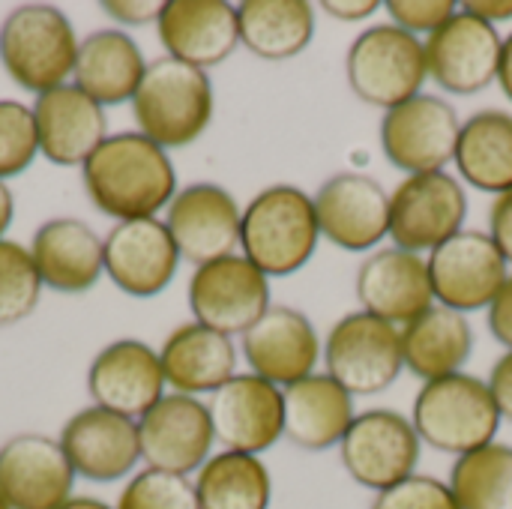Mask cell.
I'll list each match as a JSON object with an SVG mask.
<instances>
[{"label":"cell","instance_id":"6da1fadb","mask_svg":"<svg viewBox=\"0 0 512 509\" xmlns=\"http://www.w3.org/2000/svg\"><path fill=\"white\" fill-rule=\"evenodd\" d=\"M81 183L90 204L117 222L153 219L177 195L168 150L141 132L108 135L81 165Z\"/></svg>","mask_w":512,"mask_h":509},{"label":"cell","instance_id":"7a4b0ae2","mask_svg":"<svg viewBox=\"0 0 512 509\" xmlns=\"http://www.w3.org/2000/svg\"><path fill=\"white\" fill-rule=\"evenodd\" d=\"M321 240L315 201L291 183L261 189L240 219V249L267 279H285L303 270Z\"/></svg>","mask_w":512,"mask_h":509},{"label":"cell","instance_id":"3957f363","mask_svg":"<svg viewBox=\"0 0 512 509\" xmlns=\"http://www.w3.org/2000/svg\"><path fill=\"white\" fill-rule=\"evenodd\" d=\"M216 96L210 75L174 57H156L132 96L138 132L162 150L195 144L213 123Z\"/></svg>","mask_w":512,"mask_h":509},{"label":"cell","instance_id":"277c9868","mask_svg":"<svg viewBox=\"0 0 512 509\" xmlns=\"http://www.w3.org/2000/svg\"><path fill=\"white\" fill-rule=\"evenodd\" d=\"M81 39L69 15L51 3L15 6L0 24V63L27 93H48L69 84Z\"/></svg>","mask_w":512,"mask_h":509},{"label":"cell","instance_id":"5b68a950","mask_svg":"<svg viewBox=\"0 0 512 509\" xmlns=\"http://www.w3.org/2000/svg\"><path fill=\"white\" fill-rule=\"evenodd\" d=\"M411 423L426 447L459 459L495 441L501 411L483 378L456 372L420 387Z\"/></svg>","mask_w":512,"mask_h":509},{"label":"cell","instance_id":"8992f818","mask_svg":"<svg viewBox=\"0 0 512 509\" xmlns=\"http://www.w3.org/2000/svg\"><path fill=\"white\" fill-rule=\"evenodd\" d=\"M345 78L360 102L390 111L423 93L429 78L423 39L390 21L372 24L354 36L345 54Z\"/></svg>","mask_w":512,"mask_h":509},{"label":"cell","instance_id":"52a82bcc","mask_svg":"<svg viewBox=\"0 0 512 509\" xmlns=\"http://www.w3.org/2000/svg\"><path fill=\"white\" fill-rule=\"evenodd\" d=\"M321 357L327 375L351 396H378L390 390L405 369L399 327L363 309L330 327Z\"/></svg>","mask_w":512,"mask_h":509},{"label":"cell","instance_id":"ba28073f","mask_svg":"<svg viewBox=\"0 0 512 509\" xmlns=\"http://www.w3.org/2000/svg\"><path fill=\"white\" fill-rule=\"evenodd\" d=\"M339 456L348 477L378 495L417 474L423 441L405 414L372 408L354 417L339 444Z\"/></svg>","mask_w":512,"mask_h":509},{"label":"cell","instance_id":"9c48e42d","mask_svg":"<svg viewBox=\"0 0 512 509\" xmlns=\"http://www.w3.org/2000/svg\"><path fill=\"white\" fill-rule=\"evenodd\" d=\"M468 195L465 186L447 174H411L390 195V237L393 246L423 255L465 231Z\"/></svg>","mask_w":512,"mask_h":509},{"label":"cell","instance_id":"30bf717a","mask_svg":"<svg viewBox=\"0 0 512 509\" xmlns=\"http://www.w3.org/2000/svg\"><path fill=\"white\" fill-rule=\"evenodd\" d=\"M462 120L456 108L435 96L420 93L381 117V150L393 168L411 174L444 171L456 159Z\"/></svg>","mask_w":512,"mask_h":509},{"label":"cell","instance_id":"8fae6325","mask_svg":"<svg viewBox=\"0 0 512 509\" xmlns=\"http://www.w3.org/2000/svg\"><path fill=\"white\" fill-rule=\"evenodd\" d=\"M435 303L462 315L489 309L510 279V264L489 231L465 228L426 258Z\"/></svg>","mask_w":512,"mask_h":509},{"label":"cell","instance_id":"7c38bea8","mask_svg":"<svg viewBox=\"0 0 512 509\" xmlns=\"http://www.w3.org/2000/svg\"><path fill=\"white\" fill-rule=\"evenodd\" d=\"M186 297L192 318L222 336H243L273 306L270 279L243 255L195 267Z\"/></svg>","mask_w":512,"mask_h":509},{"label":"cell","instance_id":"4fadbf2b","mask_svg":"<svg viewBox=\"0 0 512 509\" xmlns=\"http://www.w3.org/2000/svg\"><path fill=\"white\" fill-rule=\"evenodd\" d=\"M504 36L495 24L456 9V15L423 39L429 78L456 96H474L498 81Z\"/></svg>","mask_w":512,"mask_h":509},{"label":"cell","instance_id":"5bb4252c","mask_svg":"<svg viewBox=\"0 0 512 509\" xmlns=\"http://www.w3.org/2000/svg\"><path fill=\"white\" fill-rule=\"evenodd\" d=\"M243 207L219 183H189L177 189L165 210V225L183 261L201 267L228 255L240 246Z\"/></svg>","mask_w":512,"mask_h":509},{"label":"cell","instance_id":"9a60e30c","mask_svg":"<svg viewBox=\"0 0 512 509\" xmlns=\"http://www.w3.org/2000/svg\"><path fill=\"white\" fill-rule=\"evenodd\" d=\"M207 411L216 441L231 453L261 456L285 438L282 387L252 372L222 384L210 396Z\"/></svg>","mask_w":512,"mask_h":509},{"label":"cell","instance_id":"2e32d148","mask_svg":"<svg viewBox=\"0 0 512 509\" xmlns=\"http://www.w3.org/2000/svg\"><path fill=\"white\" fill-rule=\"evenodd\" d=\"M321 237L345 252H369L390 237V195L360 171H339L312 195Z\"/></svg>","mask_w":512,"mask_h":509},{"label":"cell","instance_id":"e0dca14e","mask_svg":"<svg viewBox=\"0 0 512 509\" xmlns=\"http://www.w3.org/2000/svg\"><path fill=\"white\" fill-rule=\"evenodd\" d=\"M141 462L156 471L198 474L213 450V423L207 402L183 393H165L141 420H138Z\"/></svg>","mask_w":512,"mask_h":509},{"label":"cell","instance_id":"ac0fdd59","mask_svg":"<svg viewBox=\"0 0 512 509\" xmlns=\"http://www.w3.org/2000/svg\"><path fill=\"white\" fill-rule=\"evenodd\" d=\"M240 351L252 375L285 390L315 375L324 345L318 339L315 324L300 309L273 303L240 336Z\"/></svg>","mask_w":512,"mask_h":509},{"label":"cell","instance_id":"d6986e66","mask_svg":"<svg viewBox=\"0 0 512 509\" xmlns=\"http://www.w3.org/2000/svg\"><path fill=\"white\" fill-rule=\"evenodd\" d=\"M75 477L60 441L48 435L24 432L0 447V498L9 509H60Z\"/></svg>","mask_w":512,"mask_h":509},{"label":"cell","instance_id":"ffe728a7","mask_svg":"<svg viewBox=\"0 0 512 509\" xmlns=\"http://www.w3.org/2000/svg\"><path fill=\"white\" fill-rule=\"evenodd\" d=\"M165 387L159 351L141 339H117L105 345L87 369V393L93 405L135 423L165 396Z\"/></svg>","mask_w":512,"mask_h":509},{"label":"cell","instance_id":"44dd1931","mask_svg":"<svg viewBox=\"0 0 512 509\" xmlns=\"http://www.w3.org/2000/svg\"><path fill=\"white\" fill-rule=\"evenodd\" d=\"M108 279L129 297L162 294L180 267V252L162 219L117 222L102 240Z\"/></svg>","mask_w":512,"mask_h":509},{"label":"cell","instance_id":"7402d4cb","mask_svg":"<svg viewBox=\"0 0 512 509\" xmlns=\"http://www.w3.org/2000/svg\"><path fill=\"white\" fill-rule=\"evenodd\" d=\"M57 441L75 474L90 483H117L141 462L138 423L99 405L72 414Z\"/></svg>","mask_w":512,"mask_h":509},{"label":"cell","instance_id":"603a6c76","mask_svg":"<svg viewBox=\"0 0 512 509\" xmlns=\"http://www.w3.org/2000/svg\"><path fill=\"white\" fill-rule=\"evenodd\" d=\"M354 291H357L363 312L399 330L435 306V291H432L426 258L405 252L399 246L372 252L357 270Z\"/></svg>","mask_w":512,"mask_h":509},{"label":"cell","instance_id":"cb8c5ba5","mask_svg":"<svg viewBox=\"0 0 512 509\" xmlns=\"http://www.w3.org/2000/svg\"><path fill=\"white\" fill-rule=\"evenodd\" d=\"M156 33L168 57L207 72L225 63L240 45L237 6L225 0H168Z\"/></svg>","mask_w":512,"mask_h":509},{"label":"cell","instance_id":"d4e9b609","mask_svg":"<svg viewBox=\"0 0 512 509\" xmlns=\"http://www.w3.org/2000/svg\"><path fill=\"white\" fill-rule=\"evenodd\" d=\"M39 132V153L60 168L84 165L108 138L105 108L75 84H60L30 105Z\"/></svg>","mask_w":512,"mask_h":509},{"label":"cell","instance_id":"484cf974","mask_svg":"<svg viewBox=\"0 0 512 509\" xmlns=\"http://www.w3.org/2000/svg\"><path fill=\"white\" fill-rule=\"evenodd\" d=\"M30 255L42 285L57 294H84L105 273L102 240L87 222L72 216L39 225L30 240Z\"/></svg>","mask_w":512,"mask_h":509},{"label":"cell","instance_id":"4316f807","mask_svg":"<svg viewBox=\"0 0 512 509\" xmlns=\"http://www.w3.org/2000/svg\"><path fill=\"white\" fill-rule=\"evenodd\" d=\"M165 384L183 396L216 393L237 375V348L231 336H222L198 321L180 324L159 348Z\"/></svg>","mask_w":512,"mask_h":509},{"label":"cell","instance_id":"83f0119b","mask_svg":"<svg viewBox=\"0 0 512 509\" xmlns=\"http://www.w3.org/2000/svg\"><path fill=\"white\" fill-rule=\"evenodd\" d=\"M282 399H285V438L306 453H324L330 447H339L357 417L354 396L327 372L324 375L315 372L285 387Z\"/></svg>","mask_w":512,"mask_h":509},{"label":"cell","instance_id":"f1b7e54d","mask_svg":"<svg viewBox=\"0 0 512 509\" xmlns=\"http://www.w3.org/2000/svg\"><path fill=\"white\" fill-rule=\"evenodd\" d=\"M144 72H147V60L138 42L123 30L105 27L81 39L72 84L105 108V105L132 102Z\"/></svg>","mask_w":512,"mask_h":509},{"label":"cell","instance_id":"f546056e","mask_svg":"<svg viewBox=\"0 0 512 509\" xmlns=\"http://www.w3.org/2000/svg\"><path fill=\"white\" fill-rule=\"evenodd\" d=\"M402 360L417 378L435 381L465 369L474 354V327L468 315L435 303L399 330Z\"/></svg>","mask_w":512,"mask_h":509},{"label":"cell","instance_id":"4dcf8cb0","mask_svg":"<svg viewBox=\"0 0 512 509\" xmlns=\"http://www.w3.org/2000/svg\"><path fill=\"white\" fill-rule=\"evenodd\" d=\"M459 177L495 198L512 189V114L486 108L462 123L456 144Z\"/></svg>","mask_w":512,"mask_h":509},{"label":"cell","instance_id":"1f68e13d","mask_svg":"<svg viewBox=\"0 0 512 509\" xmlns=\"http://www.w3.org/2000/svg\"><path fill=\"white\" fill-rule=\"evenodd\" d=\"M240 45L261 60H291L315 36V6L306 0H243L237 3Z\"/></svg>","mask_w":512,"mask_h":509},{"label":"cell","instance_id":"d6a6232c","mask_svg":"<svg viewBox=\"0 0 512 509\" xmlns=\"http://www.w3.org/2000/svg\"><path fill=\"white\" fill-rule=\"evenodd\" d=\"M195 492L201 509H270L273 477L261 456L222 450L201 465Z\"/></svg>","mask_w":512,"mask_h":509},{"label":"cell","instance_id":"836d02e7","mask_svg":"<svg viewBox=\"0 0 512 509\" xmlns=\"http://www.w3.org/2000/svg\"><path fill=\"white\" fill-rule=\"evenodd\" d=\"M447 486L462 509H512V447L492 441L459 456Z\"/></svg>","mask_w":512,"mask_h":509},{"label":"cell","instance_id":"e575fe53","mask_svg":"<svg viewBox=\"0 0 512 509\" xmlns=\"http://www.w3.org/2000/svg\"><path fill=\"white\" fill-rule=\"evenodd\" d=\"M42 279L30 249L0 240V330L21 324L33 315L42 297Z\"/></svg>","mask_w":512,"mask_h":509},{"label":"cell","instance_id":"d590c367","mask_svg":"<svg viewBox=\"0 0 512 509\" xmlns=\"http://www.w3.org/2000/svg\"><path fill=\"white\" fill-rule=\"evenodd\" d=\"M114 509H201V504L189 477L144 468L123 486Z\"/></svg>","mask_w":512,"mask_h":509},{"label":"cell","instance_id":"8d00e7d4","mask_svg":"<svg viewBox=\"0 0 512 509\" xmlns=\"http://www.w3.org/2000/svg\"><path fill=\"white\" fill-rule=\"evenodd\" d=\"M39 156L33 108L18 99H0V180L24 174Z\"/></svg>","mask_w":512,"mask_h":509},{"label":"cell","instance_id":"74e56055","mask_svg":"<svg viewBox=\"0 0 512 509\" xmlns=\"http://www.w3.org/2000/svg\"><path fill=\"white\" fill-rule=\"evenodd\" d=\"M372 509H462L453 489L429 474H414L375 495Z\"/></svg>","mask_w":512,"mask_h":509},{"label":"cell","instance_id":"f35d334b","mask_svg":"<svg viewBox=\"0 0 512 509\" xmlns=\"http://www.w3.org/2000/svg\"><path fill=\"white\" fill-rule=\"evenodd\" d=\"M390 24L402 27L411 36H432L441 24H447L459 3L453 0H387L384 3Z\"/></svg>","mask_w":512,"mask_h":509},{"label":"cell","instance_id":"ab89813d","mask_svg":"<svg viewBox=\"0 0 512 509\" xmlns=\"http://www.w3.org/2000/svg\"><path fill=\"white\" fill-rule=\"evenodd\" d=\"M162 0H105L102 12H108L114 21L141 27V24H156L162 15Z\"/></svg>","mask_w":512,"mask_h":509},{"label":"cell","instance_id":"60d3db41","mask_svg":"<svg viewBox=\"0 0 512 509\" xmlns=\"http://www.w3.org/2000/svg\"><path fill=\"white\" fill-rule=\"evenodd\" d=\"M489 237L507 258V264H512V189L498 195L489 210Z\"/></svg>","mask_w":512,"mask_h":509},{"label":"cell","instance_id":"b9f144b4","mask_svg":"<svg viewBox=\"0 0 512 509\" xmlns=\"http://www.w3.org/2000/svg\"><path fill=\"white\" fill-rule=\"evenodd\" d=\"M489 390H492V399L501 411V420H510L512 423V351H504L498 357V363L492 366L489 372Z\"/></svg>","mask_w":512,"mask_h":509},{"label":"cell","instance_id":"7bdbcfd3","mask_svg":"<svg viewBox=\"0 0 512 509\" xmlns=\"http://www.w3.org/2000/svg\"><path fill=\"white\" fill-rule=\"evenodd\" d=\"M489 333L507 348L512 351V273L510 279L504 282L501 294L495 297V303L489 306Z\"/></svg>","mask_w":512,"mask_h":509},{"label":"cell","instance_id":"ee69618b","mask_svg":"<svg viewBox=\"0 0 512 509\" xmlns=\"http://www.w3.org/2000/svg\"><path fill=\"white\" fill-rule=\"evenodd\" d=\"M381 6L384 3L378 0H321V12H327L336 21H366Z\"/></svg>","mask_w":512,"mask_h":509},{"label":"cell","instance_id":"f6af8a7d","mask_svg":"<svg viewBox=\"0 0 512 509\" xmlns=\"http://www.w3.org/2000/svg\"><path fill=\"white\" fill-rule=\"evenodd\" d=\"M462 9H468L471 15L489 21V24H501L512 18V0H465Z\"/></svg>","mask_w":512,"mask_h":509},{"label":"cell","instance_id":"bcb514c9","mask_svg":"<svg viewBox=\"0 0 512 509\" xmlns=\"http://www.w3.org/2000/svg\"><path fill=\"white\" fill-rule=\"evenodd\" d=\"M498 87L501 93L512 102V33L504 36V45H501V63H498Z\"/></svg>","mask_w":512,"mask_h":509},{"label":"cell","instance_id":"7dc6e473","mask_svg":"<svg viewBox=\"0 0 512 509\" xmlns=\"http://www.w3.org/2000/svg\"><path fill=\"white\" fill-rule=\"evenodd\" d=\"M12 216H15V198H12V189L0 180V240H3V234L9 231V225H12Z\"/></svg>","mask_w":512,"mask_h":509},{"label":"cell","instance_id":"c3c4849f","mask_svg":"<svg viewBox=\"0 0 512 509\" xmlns=\"http://www.w3.org/2000/svg\"><path fill=\"white\" fill-rule=\"evenodd\" d=\"M60 509H114L108 507L105 501H99V498H69L66 504Z\"/></svg>","mask_w":512,"mask_h":509},{"label":"cell","instance_id":"681fc988","mask_svg":"<svg viewBox=\"0 0 512 509\" xmlns=\"http://www.w3.org/2000/svg\"><path fill=\"white\" fill-rule=\"evenodd\" d=\"M0 509H9V504H6V501H3V498H0Z\"/></svg>","mask_w":512,"mask_h":509}]
</instances>
